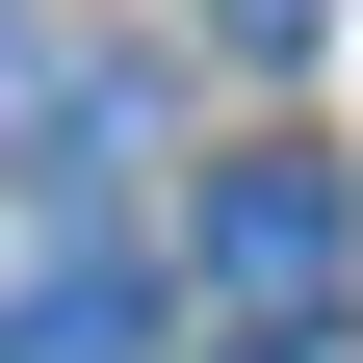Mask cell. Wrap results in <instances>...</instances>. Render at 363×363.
<instances>
[{"label":"cell","instance_id":"cell-2","mask_svg":"<svg viewBox=\"0 0 363 363\" xmlns=\"http://www.w3.org/2000/svg\"><path fill=\"white\" fill-rule=\"evenodd\" d=\"M130 337H156L130 259H26V286H0V363H130Z\"/></svg>","mask_w":363,"mask_h":363},{"label":"cell","instance_id":"cell-3","mask_svg":"<svg viewBox=\"0 0 363 363\" xmlns=\"http://www.w3.org/2000/svg\"><path fill=\"white\" fill-rule=\"evenodd\" d=\"M130 156V78L104 52H26V182H52V208H78V182H104Z\"/></svg>","mask_w":363,"mask_h":363},{"label":"cell","instance_id":"cell-4","mask_svg":"<svg viewBox=\"0 0 363 363\" xmlns=\"http://www.w3.org/2000/svg\"><path fill=\"white\" fill-rule=\"evenodd\" d=\"M234 363H311V337H234Z\"/></svg>","mask_w":363,"mask_h":363},{"label":"cell","instance_id":"cell-1","mask_svg":"<svg viewBox=\"0 0 363 363\" xmlns=\"http://www.w3.org/2000/svg\"><path fill=\"white\" fill-rule=\"evenodd\" d=\"M337 259H363V182H337V156H208V286H234L259 337H311Z\"/></svg>","mask_w":363,"mask_h":363}]
</instances>
